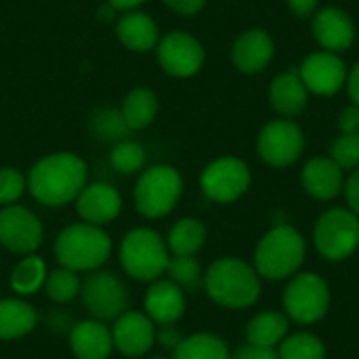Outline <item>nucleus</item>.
Here are the masks:
<instances>
[{
  "label": "nucleus",
  "instance_id": "obj_25",
  "mask_svg": "<svg viewBox=\"0 0 359 359\" xmlns=\"http://www.w3.org/2000/svg\"><path fill=\"white\" fill-rule=\"evenodd\" d=\"M158 114V97L149 88H135L122 103V118L130 130L145 128Z\"/></svg>",
  "mask_w": 359,
  "mask_h": 359
},
{
  "label": "nucleus",
  "instance_id": "obj_30",
  "mask_svg": "<svg viewBox=\"0 0 359 359\" xmlns=\"http://www.w3.org/2000/svg\"><path fill=\"white\" fill-rule=\"evenodd\" d=\"M324 343L309 332H299L280 345V359H324Z\"/></svg>",
  "mask_w": 359,
  "mask_h": 359
},
{
  "label": "nucleus",
  "instance_id": "obj_9",
  "mask_svg": "<svg viewBox=\"0 0 359 359\" xmlns=\"http://www.w3.org/2000/svg\"><path fill=\"white\" fill-rule=\"evenodd\" d=\"M250 179V168L244 160L236 156H225L204 168L200 183L210 200L219 204H229L248 191Z\"/></svg>",
  "mask_w": 359,
  "mask_h": 359
},
{
  "label": "nucleus",
  "instance_id": "obj_15",
  "mask_svg": "<svg viewBox=\"0 0 359 359\" xmlns=\"http://www.w3.org/2000/svg\"><path fill=\"white\" fill-rule=\"evenodd\" d=\"M42 242V225L23 206H6L0 210V244L17 255L34 252Z\"/></svg>",
  "mask_w": 359,
  "mask_h": 359
},
{
  "label": "nucleus",
  "instance_id": "obj_3",
  "mask_svg": "<svg viewBox=\"0 0 359 359\" xmlns=\"http://www.w3.org/2000/svg\"><path fill=\"white\" fill-rule=\"evenodd\" d=\"M109 252V236L99 225L90 223H76L65 227L55 242L57 261L72 271H93L107 261Z\"/></svg>",
  "mask_w": 359,
  "mask_h": 359
},
{
  "label": "nucleus",
  "instance_id": "obj_36",
  "mask_svg": "<svg viewBox=\"0 0 359 359\" xmlns=\"http://www.w3.org/2000/svg\"><path fill=\"white\" fill-rule=\"evenodd\" d=\"M25 189V181L15 168H0V204L11 206L21 198Z\"/></svg>",
  "mask_w": 359,
  "mask_h": 359
},
{
  "label": "nucleus",
  "instance_id": "obj_43",
  "mask_svg": "<svg viewBox=\"0 0 359 359\" xmlns=\"http://www.w3.org/2000/svg\"><path fill=\"white\" fill-rule=\"evenodd\" d=\"M158 339H160V345H162V347H166V349H175V347L183 341V339H181V334H179L175 328H170V324H166V326L160 330Z\"/></svg>",
  "mask_w": 359,
  "mask_h": 359
},
{
  "label": "nucleus",
  "instance_id": "obj_39",
  "mask_svg": "<svg viewBox=\"0 0 359 359\" xmlns=\"http://www.w3.org/2000/svg\"><path fill=\"white\" fill-rule=\"evenodd\" d=\"M286 6L292 15L307 19V17H313L318 13L320 0H286Z\"/></svg>",
  "mask_w": 359,
  "mask_h": 359
},
{
  "label": "nucleus",
  "instance_id": "obj_23",
  "mask_svg": "<svg viewBox=\"0 0 359 359\" xmlns=\"http://www.w3.org/2000/svg\"><path fill=\"white\" fill-rule=\"evenodd\" d=\"M118 38L120 42L137 53H145L158 44V25L156 21L145 13H126L118 21Z\"/></svg>",
  "mask_w": 359,
  "mask_h": 359
},
{
  "label": "nucleus",
  "instance_id": "obj_20",
  "mask_svg": "<svg viewBox=\"0 0 359 359\" xmlns=\"http://www.w3.org/2000/svg\"><path fill=\"white\" fill-rule=\"evenodd\" d=\"M78 215L90 225H103L118 217L122 208L120 194L107 183H93L84 187L76 198Z\"/></svg>",
  "mask_w": 359,
  "mask_h": 359
},
{
  "label": "nucleus",
  "instance_id": "obj_38",
  "mask_svg": "<svg viewBox=\"0 0 359 359\" xmlns=\"http://www.w3.org/2000/svg\"><path fill=\"white\" fill-rule=\"evenodd\" d=\"M231 359H280V355L269 347H257L248 343L246 347H240Z\"/></svg>",
  "mask_w": 359,
  "mask_h": 359
},
{
  "label": "nucleus",
  "instance_id": "obj_27",
  "mask_svg": "<svg viewBox=\"0 0 359 359\" xmlns=\"http://www.w3.org/2000/svg\"><path fill=\"white\" fill-rule=\"evenodd\" d=\"M206 240V227L198 219L179 221L168 233V248L175 257H194Z\"/></svg>",
  "mask_w": 359,
  "mask_h": 359
},
{
  "label": "nucleus",
  "instance_id": "obj_7",
  "mask_svg": "<svg viewBox=\"0 0 359 359\" xmlns=\"http://www.w3.org/2000/svg\"><path fill=\"white\" fill-rule=\"evenodd\" d=\"M316 248L328 261H343L359 246V217L345 208H330L324 212L313 231Z\"/></svg>",
  "mask_w": 359,
  "mask_h": 359
},
{
  "label": "nucleus",
  "instance_id": "obj_31",
  "mask_svg": "<svg viewBox=\"0 0 359 359\" xmlns=\"http://www.w3.org/2000/svg\"><path fill=\"white\" fill-rule=\"evenodd\" d=\"M109 160H111V166L118 172L133 175V172H137V170L143 168V164H145V149L137 141L122 139V141L116 143Z\"/></svg>",
  "mask_w": 359,
  "mask_h": 359
},
{
  "label": "nucleus",
  "instance_id": "obj_6",
  "mask_svg": "<svg viewBox=\"0 0 359 359\" xmlns=\"http://www.w3.org/2000/svg\"><path fill=\"white\" fill-rule=\"evenodd\" d=\"M122 267L130 278L151 282L168 267V250L164 240L151 229H133L120 246Z\"/></svg>",
  "mask_w": 359,
  "mask_h": 359
},
{
  "label": "nucleus",
  "instance_id": "obj_37",
  "mask_svg": "<svg viewBox=\"0 0 359 359\" xmlns=\"http://www.w3.org/2000/svg\"><path fill=\"white\" fill-rule=\"evenodd\" d=\"M339 133L341 135H355L359 133V105L351 103L341 109L339 114Z\"/></svg>",
  "mask_w": 359,
  "mask_h": 359
},
{
  "label": "nucleus",
  "instance_id": "obj_29",
  "mask_svg": "<svg viewBox=\"0 0 359 359\" xmlns=\"http://www.w3.org/2000/svg\"><path fill=\"white\" fill-rule=\"evenodd\" d=\"M46 280V267L40 257H25L11 273V288L19 294L36 292Z\"/></svg>",
  "mask_w": 359,
  "mask_h": 359
},
{
  "label": "nucleus",
  "instance_id": "obj_21",
  "mask_svg": "<svg viewBox=\"0 0 359 359\" xmlns=\"http://www.w3.org/2000/svg\"><path fill=\"white\" fill-rule=\"evenodd\" d=\"M145 311L154 322L162 326L175 324L185 313V294L181 286L172 280L154 282L145 294Z\"/></svg>",
  "mask_w": 359,
  "mask_h": 359
},
{
  "label": "nucleus",
  "instance_id": "obj_13",
  "mask_svg": "<svg viewBox=\"0 0 359 359\" xmlns=\"http://www.w3.org/2000/svg\"><path fill=\"white\" fill-rule=\"evenodd\" d=\"M204 46L185 32H170L158 42V61L175 78L196 76L204 65Z\"/></svg>",
  "mask_w": 359,
  "mask_h": 359
},
{
  "label": "nucleus",
  "instance_id": "obj_5",
  "mask_svg": "<svg viewBox=\"0 0 359 359\" xmlns=\"http://www.w3.org/2000/svg\"><path fill=\"white\" fill-rule=\"evenodd\" d=\"M183 191V179L177 168L158 164L147 168L135 187V204L137 210L147 219H160L168 215Z\"/></svg>",
  "mask_w": 359,
  "mask_h": 359
},
{
  "label": "nucleus",
  "instance_id": "obj_33",
  "mask_svg": "<svg viewBox=\"0 0 359 359\" xmlns=\"http://www.w3.org/2000/svg\"><path fill=\"white\" fill-rule=\"evenodd\" d=\"M170 280L183 288L196 290L202 286V271H200V263L194 257H175L168 259V267H166Z\"/></svg>",
  "mask_w": 359,
  "mask_h": 359
},
{
  "label": "nucleus",
  "instance_id": "obj_26",
  "mask_svg": "<svg viewBox=\"0 0 359 359\" xmlns=\"http://www.w3.org/2000/svg\"><path fill=\"white\" fill-rule=\"evenodd\" d=\"M286 332H288V320H286V316H282L278 311H269V313L257 316L248 324L246 339H248L250 345L273 349L284 339Z\"/></svg>",
  "mask_w": 359,
  "mask_h": 359
},
{
  "label": "nucleus",
  "instance_id": "obj_8",
  "mask_svg": "<svg viewBox=\"0 0 359 359\" xmlns=\"http://www.w3.org/2000/svg\"><path fill=\"white\" fill-rule=\"evenodd\" d=\"M261 160L273 168L292 166L305 151L303 128L292 118H276L267 122L257 137Z\"/></svg>",
  "mask_w": 359,
  "mask_h": 359
},
{
  "label": "nucleus",
  "instance_id": "obj_17",
  "mask_svg": "<svg viewBox=\"0 0 359 359\" xmlns=\"http://www.w3.org/2000/svg\"><path fill=\"white\" fill-rule=\"evenodd\" d=\"M111 339L114 347L128 358H139L147 353L156 339L151 318L139 311H124L114 324Z\"/></svg>",
  "mask_w": 359,
  "mask_h": 359
},
{
  "label": "nucleus",
  "instance_id": "obj_4",
  "mask_svg": "<svg viewBox=\"0 0 359 359\" xmlns=\"http://www.w3.org/2000/svg\"><path fill=\"white\" fill-rule=\"evenodd\" d=\"M305 259V240L290 225H278L267 231L257 250L255 267L257 273L267 280H284L292 276Z\"/></svg>",
  "mask_w": 359,
  "mask_h": 359
},
{
  "label": "nucleus",
  "instance_id": "obj_10",
  "mask_svg": "<svg viewBox=\"0 0 359 359\" xmlns=\"http://www.w3.org/2000/svg\"><path fill=\"white\" fill-rule=\"evenodd\" d=\"M330 305V290L326 282L316 273H301L297 276L286 292H284V307L288 316L299 324H313L322 320Z\"/></svg>",
  "mask_w": 359,
  "mask_h": 359
},
{
  "label": "nucleus",
  "instance_id": "obj_22",
  "mask_svg": "<svg viewBox=\"0 0 359 359\" xmlns=\"http://www.w3.org/2000/svg\"><path fill=\"white\" fill-rule=\"evenodd\" d=\"M69 345L78 359H107L114 347V339L101 322L90 320L72 330Z\"/></svg>",
  "mask_w": 359,
  "mask_h": 359
},
{
  "label": "nucleus",
  "instance_id": "obj_28",
  "mask_svg": "<svg viewBox=\"0 0 359 359\" xmlns=\"http://www.w3.org/2000/svg\"><path fill=\"white\" fill-rule=\"evenodd\" d=\"M175 359H229V351L215 334H194L175 347Z\"/></svg>",
  "mask_w": 359,
  "mask_h": 359
},
{
  "label": "nucleus",
  "instance_id": "obj_16",
  "mask_svg": "<svg viewBox=\"0 0 359 359\" xmlns=\"http://www.w3.org/2000/svg\"><path fill=\"white\" fill-rule=\"evenodd\" d=\"M276 55V42L263 27H250L242 32L231 46V61L238 72L246 76L261 74L269 67Z\"/></svg>",
  "mask_w": 359,
  "mask_h": 359
},
{
  "label": "nucleus",
  "instance_id": "obj_19",
  "mask_svg": "<svg viewBox=\"0 0 359 359\" xmlns=\"http://www.w3.org/2000/svg\"><path fill=\"white\" fill-rule=\"evenodd\" d=\"M309 90L297 69L278 74L269 84V105L280 118H297L309 103Z\"/></svg>",
  "mask_w": 359,
  "mask_h": 359
},
{
  "label": "nucleus",
  "instance_id": "obj_24",
  "mask_svg": "<svg viewBox=\"0 0 359 359\" xmlns=\"http://www.w3.org/2000/svg\"><path fill=\"white\" fill-rule=\"evenodd\" d=\"M36 324V311L29 303L19 299L0 301V339L11 341L32 332Z\"/></svg>",
  "mask_w": 359,
  "mask_h": 359
},
{
  "label": "nucleus",
  "instance_id": "obj_18",
  "mask_svg": "<svg viewBox=\"0 0 359 359\" xmlns=\"http://www.w3.org/2000/svg\"><path fill=\"white\" fill-rule=\"evenodd\" d=\"M301 183L311 198L328 202L345 189V170L330 156H316L303 166Z\"/></svg>",
  "mask_w": 359,
  "mask_h": 359
},
{
  "label": "nucleus",
  "instance_id": "obj_35",
  "mask_svg": "<svg viewBox=\"0 0 359 359\" xmlns=\"http://www.w3.org/2000/svg\"><path fill=\"white\" fill-rule=\"evenodd\" d=\"M330 158L343 170L359 168V133L355 135H339L330 145Z\"/></svg>",
  "mask_w": 359,
  "mask_h": 359
},
{
  "label": "nucleus",
  "instance_id": "obj_2",
  "mask_svg": "<svg viewBox=\"0 0 359 359\" xmlns=\"http://www.w3.org/2000/svg\"><path fill=\"white\" fill-rule=\"evenodd\" d=\"M204 288L215 303L231 309L250 307L261 294L259 273L233 257L219 259L208 267L204 276Z\"/></svg>",
  "mask_w": 359,
  "mask_h": 359
},
{
  "label": "nucleus",
  "instance_id": "obj_1",
  "mask_svg": "<svg viewBox=\"0 0 359 359\" xmlns=\"http://www.w3.org/2000/svg\"><path fill=\"white\" fill-rule=\"evenodd\" d=\"M86 166L67 151L50 154L38 160L29 172L27 187L32 196L44 206H63L78 198L84 189Z\"/></svg>",
  "mask_w": 359,
  "mask_h": 359
},
{
  "label": "nucleus",
  "instance_id": "obj_34",
  "mask_svg": "<svg viewBox=\"0 0 359 359\" xmlns=\"http://www.w3.org/2000/svg\"><path fill=\"white\" fill-rule=\"evenodd\" d=\"M93 130L99 139L105 141H122L130 130L122 118V111L116 109H101L99 116L93 118Z\"/></svg>",
  "mask_w": 359,
  "mask_h": 359
},
{
  "label": "nucleus",
  "instance_id": "obj_40",
  "mask_svg": "<svg viewBox=\"0 0 359 359\" xmlns=\"http://www.w3.org/2000/svg\"><path fill=\"white\" fill-rule=\"evenodd\" d=\"M164 4L179 15H196L206 6V0H164Z\"/></svg>",
  "mask_w": 359,
  "mask_h": 359
},
{
  "label": "nucleus",
  "instance_id": "obj_12",
  "mask_svg": "<svg viewBox=\"0 0 359 359\" xmlns=\"http://www.w3.org/2000/svg\"><path fill=\"white\" fill-rule=\"evenodd\" d=\"M297 72L307 90L318 97H332L343 90L347 82L345 61L341 59V55L330 50H316L307 55Z\"/></svg>",
  "mask_w": 359,
  "mask_h": 359
},
{
  "label": "nucleus",
  "instance_id": "obj_44",
  "mask_svg": "<svg viewBox=\"0 0 359 359\" xmlns=\"http://www.w3.org/2000/svg\"><path fill=\"white\" fill-rule=\"evenodd\" d=\"M145 0H109V4L114 8H122V11H130V8H137L139 4H143Z\"/></svg>",
  "mask_w": 359,
  "mask_h": 359
},
{
  "label": "nucleus",
  "instance_id": "obj_42",
  "mask_svg": "<svg viewBox=\"0 0 359 359\" xmlns=\"http://www.w3.org/2000/svg\"><path fill=\"white\" fill-rule=\"evenodd\" d=\"M345 86H347V93H349L351 103L359 105V61L353 67L347 69V82H345Z\"/></svg>",
  "mask_w": 359,
  "mask_h": 359
},
{
  "label": "nucleus",
  "instance_id": "obj_32",
  "mask_svg": "<svg viewBox=\"0 0 359 359\" xmlns=\"http://www.w3.org/2000/svg\"><path fill=\"white\" fill-rule=\"evenodd\" d=\"M46 294L55 301V303H67L72 301L76 294H80V280L76 276V271L72 269H57L53 271L46 280Z\"/></svg>",
  "mask_w": 359,
  "mask_h": 359
},
{
  "label": "nucleus",
  "instance_id": "obj_45",
  "mask_svg": "<svg viewBox=\"0 0 359 359\" xmlns=\"http://www.w3.org/2000/svg\"><path fill=\"white\" fill-rule=\"evenodd\" d=\"M154 359H164V358H154Z\"/></svg>",
  "mask_w": 359,
  "mask_h": 359
},
{
  "label": "nucleus",
  "instance_id": "obj_41",
  "mask_svg": "<svg viewBox=\"0 0 359 359\" xmlns=\"http://www.w3.org/2000/svg\"><path fill=\"white\" fill-rule=\"evenodd\" d=\"M345 196L349 202V210L359 217V168L351 172V177L345 183Z\"/></svg>",
  "mask_w": 359,
  "mask_h": 359
},
{
  "label": "nucleus",
  "instance_id": "obj_11",
  "mask_svg": "<svg viewBox=\"0 0 359 359\" xmlns=\"http://www.w3.org/2000/svg\"><path fill=\"white\" fill-rule=\"evenodd\" d=\"M84 307L99 320H114L126 311L128 294L124 284L107 271L90 273L80 286Z\"/></svg>",
  "mask_w": 359,
  "mask_h": 359
},
{
  "label": "nucleus",
  "instance_id": "obj_14",
  "mask_svg": "<svg viewBox=\"0 0 359 359\" xmlns=\"http://www.w3.org/2000/svg\"><path fill=\"white\" fill-rule=\"evenodd\" d=\"M311 32L322 50L341 55L355 44L358 27L351 15L339 6H324L311 17Z\"/></svg>",
  "mask_w": 359,
  "mask_h": 359
}]
</instances>
